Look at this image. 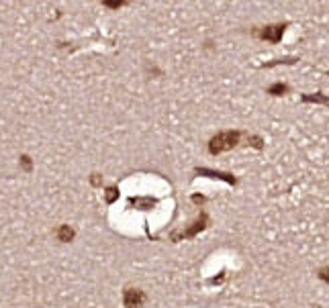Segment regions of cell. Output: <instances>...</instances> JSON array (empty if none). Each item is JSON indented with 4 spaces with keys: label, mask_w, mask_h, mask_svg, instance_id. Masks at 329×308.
I'll return each instance as SVG.
<instances>
[{
    "label": "cell",
    "mask_w": 329,
    "mask_h": 308,
    "mask_svg": "<svg viewBox=\"0 0 329 308\" xmlns=\"http://www.w3.org/2000/svg\"><path fill=\"white\" fill-rule=\"evenodd\" d=\"M21 163H23V167H25L27 172H31V160H29L27 155H23V157H21Z\"/></svg>",
    "instance_id": "cell-14"
},
{
    "label": "cell",
    "mask_w": 329,
    "mask_h": 308,
    "mask_svg": "<svg viewBox=\"0 0 329 308\" xmlns=\"http://www.w3.org/2000/svg\"><path fill=\"white\" fill-rule=\"evenodd\" d=\"M57 239L59 241H62V243H68V241H72L74 239V228H69L68 225H62V227H59L57 228Z\"/></svg>",
    "instance_id": "cell-8"
},
{
    "label": "cell",
    "mask_w": 329,
    "mask_h": 308,
    "mask_svg": "<svg viewBox=\"0 0 329 308\" xmlns=\"http://www.w3.org/2000/svg\"><path fill=\"white\" fill-rule=\"evenodd\" d=\"M296 57H284V59H274L270 64H264V67H274V65H280V64H294Z\"/></svg>",
    "instance_id": "cell-10"
},
{
    "label": "cell",
    "mask_w": 329,
    "mask_h": 308,
    "mask_svg": "<svg viewBox=\"0 0 329 308\" xmlns=\"http://www.w3.org/2000/svg\"><path fill=\"white\" fill-rule=\"evenodd\" d=\"M117 198H119V190H117V188H108L106 194H104V200H106L108 204H113Z\"/></svg>",
    "instance_id": "cell-11"
},
{
    "label": "cell",
    "mask_w": 329,
    "mask_h": 308,
    "mask_svg": "<svg viewBox=\"0 0 329 308\" xmlns=\"http://www.w3.org/2000/svg\"><path fill=\"white\" fill-rule=\"evenodd\" d=\"M192 202H194V204H198V206H203V204L207 202V198H205V196H198V194H194V196H192Z\"/></svg>",
    "instance_id": "cell-15"
},
{
    "label": "cell",
    "mask_w": 329,
    "mask_h": 308,
    "mask_svg": "<svg viewBox=\"0 0 329 308\" xmlns=\"http://www.w3.org/2000/svg\"><path fill=\"white\" fill-rule=\"evenodd\" d=\"M196 176H205V178H215V180H223L227 184L235 186L237 184V178L233 174H227V172H219V170H208V167H196L194 170Z\"/></svg>",
    "instance_id": "cell-5"
},
{
    "label": "cell",
    "mask_w": 329,
    "mask_h": 308,
    "mask_svg": "<svg viewBox=\"0 0 329 308\" xmlns=\"http://www.w3.org/2000/svg\"><path fill=\"white\" fill-rule=\"evenodd\" d=\"M239 139H242V133L239 131H221V133H217L211 141H208V153L219 155L223 151H229V149L237 147Z\"/></svg>",
    "instance_id": "cell-1"
},
{
    "label": "cell",
    "mask_w": 329,
    "mask_h": 308,
    "mask_svg": "<svg viewBox=\"0 0 329 308\" xmlns=\"http://www.w3.org/2000/svg\"><path fill=\"white\" fill-rule=\"evenodd\" d=\"M288 25H268V27H262L258 29L256 35L264 39V41H272V43H280L282 41V35L286 31Z\"/></svg>",
    "instance_id": "cell-3"
},
{
    "label": "cell",
    "mask_w": 329,
    "mask_h": 308,
    "mask_svg": "<svg viewBox=\"0 0 329 308\" xmlns=\"http://www.w3.org/2000/svg\"><path fill=\"white\" fill-rule=\"evenodd\" d=\"M319 280L321 282H325V284H329V265L327 267H321V270H319Z\"/></svg>",
    "instance_id": "cell-13"
},
{
    "label": "cell",
    "mask_w": 329,
    "mask_h": 308,
    "mask_svg": "<svg viewBox=\"0 0 329 308\" xmlns=\"http://www.w3.org/2000/svg\"><path fill=\"white\" fill-rule=\"evenodd\" d=\"M92 184H94V186L101 184V176H98V174H92Z\"/></svg>",
    "instance_id": "cell-17"
},
{
    "label": "cell",
    "mask_w": 329,
    "mask_h": 308,
    "mask_svg": "<svg viewBox=\"0 0 329 308\" xmlns=\"http://www.w3.org/2000/svg\"><path fill=\"white\" fill-rule=\"evenodd\" d=\"M104 6H108V8H121L125 2H121V0H119V2H108V0H106V2H103Z\"/></svg>",
    "instance_id": "cell-16"
},
{
    "label": "cell",
    "mask_w": 329,
    "mask_h": 308,
    "mask_svg": "<svg viewBox=\"0 0 329 308\" xmlns=\"http://www.w3.org/2000/svg\"><path fill=\"white\" fill-rule=\"evenodd\" d=\"M129 204L139 208V211H152V208L156 206V198H152V196H137V198H131Z\"/></svg>",
    "instance_id": "cell-6"
},
{
    "label": "cell",
    "mask_w": 329,
    "mask_h": 308,
    "mask_svg": "<svg viewBox=\"0 0 329 308\" xmlns=\"http://www.w3.org/2000/svg\"><path fill=\"white\" fill-rule=\"evenodd\" d=\"M301 100H303V102H313V104H327V106H329V96H323L321 92H317V94H303V96H301Z\"/></svg>",
    "instance_id": "cell-7"
},
{
    "label": "cell",
    "mask_w": 329,
    "mask_h": 308,
    "mask_svg": "<svg viewBox=\"0 0 329 308\" xmlns=\"http://www.w3.org/2000/svg\"><path fill=\"white\" fill-rule=\"evenodd\" d=\"M208 227V216H207V212H201L198 214V218L190 225V227H186V228H182V231H176V233H172V239L174 241H182V239H192V237H196L201 231H205V228Z\"/></svg>",
    "instance_id": "cell-2"
},
{
    "label": "cell",
    "mask_w": 329,
    "mask_h": 308,
    "mask_svg": "<svg viewBox=\"0 0 329 308\" xmlns=\"http://www.w3.org/2000/svg\"><path fill=\"white\" fill-rule=\"evenodd\" d=\"M247 141H250V145L252 147H256V149H262V137H258V135H252V137H247Z\"/></svg>",
    "instance_id": "cell-12"
},
{
    "label": "cell",
    "mask_w": 329,
    "mask_h": 308,
    "mask_svg": "<svg viewBox=\"0 0 329 308\" xmlns=\"http://www.w3.org/2000/svg\"><path fill=\"white\" fill-rule=\"evenodd\" d=\"M145 302V292L139 288H125L123 292V304L127 308H139Z\"/></svg>",
    "instance_id": "cell-4"
},
{
    "label": "cell",
    "mask_w": 329,
    "mask_h": 308,
    "mask_svg": "<svg viewBox=\"0 0 329 308\" xmlns=\"http://www.w3.org/2000/svg\"><path fill=\"white\" fill-rule=\"evenodd\" d=\"M288 90H291V88H288L286 84H282V82H276V84H272L270 88H268V94H272V96H284V94H288Z\"/></svg>",
    "instance_id": "cell-9"
}]
</instances>
